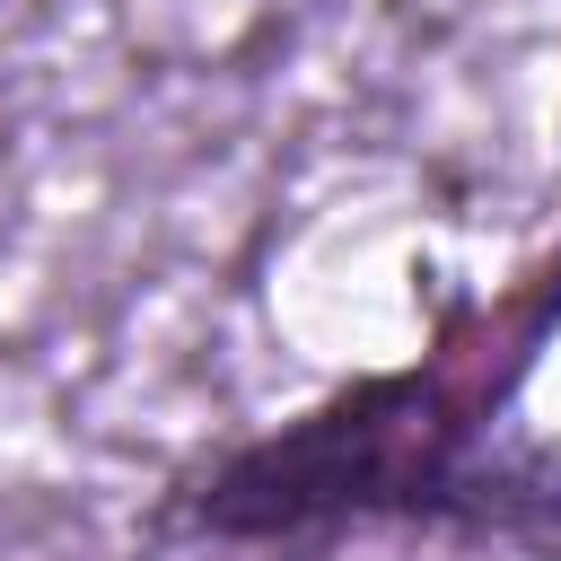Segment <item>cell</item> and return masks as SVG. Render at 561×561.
Wrapping results in <instances>:
<instances>
[{"mask_svg":"<svg viewBox=\"0 0 561 561\" xmlns=\"http://www.w3.org/2000/svg\"><path fill=\"white\" fill-rule=\"evenodd\" d=\"M465 394L456 377H377V386H351L342 403L289 421L280 438L245 447L210 500H202V526L210 535H298V526H324V517H368V508H421L438 491H456L465 473Z\"/></svg>","mask_w":561,"mask_h":561,"instance_id":"obj_1","label":"cell"}]
</instances>
